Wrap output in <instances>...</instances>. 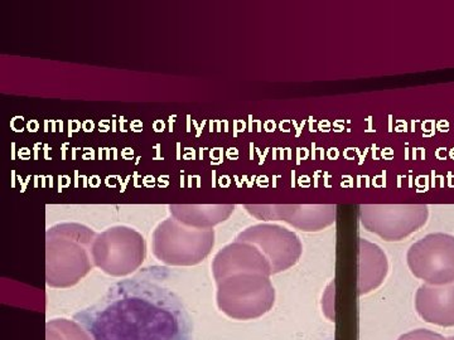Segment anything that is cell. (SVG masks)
<instances>
[{
  "instance_id": "cell-1",
  "label": "cell",
  "mask_w": 454,
  "mask_h": 340,
  "mask_svg": "<svg viewBox=\"0 0 454 340\" xmlns=\"http://www.w3.org/2000/svg\"><path fill=\"white\" fill-rule=\"evenodd\" d=\"M164 270L145 268L114 283L74 321L92 340H193L192 319L181 298L164 285Z\"/></svg>"
},
{
  "instance_id": "cell-2",
  "label": "cell",
  "mask_w": 454,
  "mask_h": 340,
  "mask_svg": "<svg viewBox=\"0 0 454 340\" xmlns=\"http://www.w3.org/2000/svg\"><path fill=\"white\" fill-rule=\"evenodd\" d=\"M94 232L80 225H59L47 232V283L68 288L91 268L89 256Z\"/></svg>"
},
{
  "instance_id": "cell-3",
  "label": "cell",
  "mask_w": 454,
  "mask_h": 340,
  "mask_svg": "<svg viewBox=\"0 0 454 340\" xmlns=\"http://www.w3.org/2000/svg\"><path fill=\"white\" fill-rule=\"evenodd\" d=\"M276 290L268 275L236 274L217 282V306L236 321H250L273 308Z\"/></svg>"
},
{
  "instance_id": "cell-4",
  "label": "cell",
  "mask_w": 454,
  "mask_h": 340,
  "mask_svg": "<svg viewBox=\"0 0 454 340\" xmlns=\"http://www.w3.org/2000/svg\"><path fill=\"white\" fill-rule=\"evenodd\" d=\"M212 229H187L175 220H166L154 232V253L170 265H195L214 246Z\"/></svg>"
},
{
  "instance_id": "cell-5",
  "label": "cell",
  "mask_w": 454,
  "mask_h": 340,
  "mask_svg": "<svg viewBox=\"0 0 454 340\" xmlns=\"http://www.w3.org/2000/svg\"><path fill=\"white\" fill-rule=\"evenodd\" d=\"M411 273L429 285L454 282V236L437 232L411 244L406 255Z\"/></svg>"
},
{
  "instance_id": "cell-6",
  "label": "cell",
  "mask_w": 454,
  "mask_h": 340,
  "mask_svg": "<svg viewBox=\"0 0 454 340\" xmlns=\"http://www.w3.org/2000/svg\"><path fill=\"white\" fill-rule=\"evenodd\" d=\"M364 228L385 241H400L426 225L429 217L427 205H361Z\"/></svg>"
},
{
  "instance_id": "cell-7",
  "label": "cell",
  "mask_w": 454,
  "mask_h": 340,
  "mask_svg": "<svg viewBox=\"0 0 454 340\" xmlns=\"http://www.w3.org/2000/svg\"><path fill=\"white\" fill-rule=\"evenodd\" d=\"M95 264L113 276L133 273L145 259V240L127 227H114L98 236L94 246Z\"/></svg>"
},
{
  "instance_id": "cell-8",
  "label": "cell",
  "mask_w": 454,
  "mask_h": 340,
  "mask_svg": "<svg viewBox=\"0 0 454 340\" xmlns=\"http://www.w3.org/2000/svg\"><path fill=\"white\" fill-rule=\"evenodd\" d=\"M236 241L258 247L270 264L273 274L288 270L297 264L303 252L300 237L294 232L268 223L249 227L238 236Z\"/></svg>"
},
{
  "instance_id": "cell-9",
  "label": "cell",
  "mask_w": 454,
  "mask_h": 340,
  "mask_svg": "<svg viewBox=\"0 0 454 340\" xmlns=\"http://www.w3.org/2000/svg\"><path fill=\"white\" fill-rule=\"evenodd\" d=\"M247 208L260 220H284L304 232H318L333 225L337 214L336 205H264Z\"/></svg>"
},
{
  "instance_id": "cell-10",
  "label": "cell",
  "mask_w": 454,
  "mask_h": 340,
  "mask_svg": "<svg viewBox=\"0 0 454 340\" xmlns=\"http://www.w3.org/2000/svg\"><path fill=\"white\" fill-rule=\"evenodd\" d=\"M216 282L236 274H262L270 276L271 267L258 247L252 243H236L223 247L212 265Z\"/></svg>"
},
{
  "instance_id": "cell-11",
  "label": "cell",
  "mask_w": 454,
  "mask_h": 340,
  "mask_svg": "<svg viewBox=\"0 0 454 340\" xmlns=\"http://www.w3.org/2000/svg\"><path fill=\"white\" fill-rule=\"evenodd\" d=\"M415 309L427 323L454 327V282L424 283L415 294Z\"/></svg>"
},
{
  "instance_id": "cell-12",
  "label": "cell",
  "mask_w": 454,
  "mask_h": 340,
  "mask_svg": "<svg viewBox=\"0 0 454 340\" xmlns=\"http://www.w3.org/2000/svg\"><path fill=\"white\" fill-rule=\"evenodd\" d=\"M389 273L387 253L378 244L358 238L357 291L369 294L384 282Z\"/></svg>"
},
{
  "instance_id": "cell-13",
  "label": "cell",
  "mask_w": 454,
  "mask_h": 340,
  "mask_svg": "<svg viewBox=\"0 0 454 340\" xmlns=\"http://www.w3.org/2000/svg\"><path fill=\"white\" fill-rule=\"evenodd\" d=\"M235 205H193V207H173L176 216L188 225L211 227L229 219Z\"/></svg>"
},
{
  "instance_id": "cell-14",
  "label": "cell",
  "mask_w": 454,
  "mask_h": 340,
  "mask_svg": "<svg viewBox=\"0 0 454 340\" xmlns=\"http://www.w3.org/2000/svg\"><path fill=\"white\" fill-rule=\"evenodd\" d=\"M46 340H92L88 330L77 321L53 319L46 324Z\"/></svg>"
},
{
  "instance_id": "cell-15",
  "label": "cell",
  "mask_w": 454,
  "mask_h": 340,
  "mask_svg": "<svg viewBox=\"0 0 454 340\" xmlns=\"http://www.w3.org/2000/svg\"><path fill=\"white\" fill-rule=\"evenodd\" d=\"M397 340H450L444 338L442 334L428 329H415L411 332L403 334Z\"/></svg>"
},
{
  "instance_id": "cell-16",
  "label": "cell",
  "mask_w": 454,
  "mask_h": 340,
  "mask_svg": "<svg viewBox=\"0 0 454 340\" xmlns=\"http://www.w3.org/2000/svg\"><path fill=\"white\" fill-rule=\"evenodd\" d=\"M450 340H454V336H450V338H448Z\"/></svg>"
}]
</instances>
